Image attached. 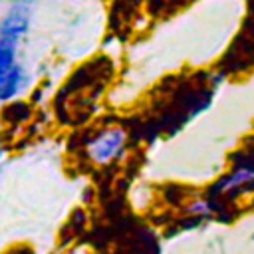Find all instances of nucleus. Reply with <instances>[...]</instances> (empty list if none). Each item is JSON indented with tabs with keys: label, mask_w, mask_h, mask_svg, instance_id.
Wrapping results in <instances>:
<instances>
[{
	"label": "nucleus",
	"mask_w": 254,
	"mask_h": 254,
	"mask_svg": "<svg viewBox=\"0 0 254 254\" xmlns=\"http://www.w3.org/2000/svg\"><path fill=\"white\" fill-rule=\"evenodd\" d=\"M22 26H10L0 40V97H10L20 83V69L14 65V40Z\"/></svg>",
	"instance_id": "f257e3e1"
},
{
	"label": "nucleus",
	"mask_w": 254,
	"mask_h": 254,
	"mask_svg": "<svg viewBox=\"0 0 254 254\" xmlns=\"http://www.w3.org/2000/svg\"><path fill=\"white\" fill-rule=\"evenodd\" d=\"M123 145H125V133L121 129H109L91 141L89 155L97 163H107L121 153Z\"/></svg>",
	"instance_id": "f03ea898"
}]
</instances>
